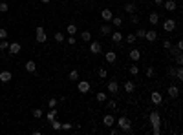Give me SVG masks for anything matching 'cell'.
<instances>
[{"label":"cell","instance_id":"obj_1","mask_svg":"<svg viewBox=\"0 0 183 135\" xmlns=\"http://www.w3.org/2000/svg\"><path fill=\"white\" fill-rule=\"evenodd\" d=\"M148 120H150V124H152V133L159 135L161 133V117H159V113L152 111L150 115H148Z\"/></svg>","mask_w":183,"mask_h":135},{"label":"cell","instance_id":"obj_2","mask_svg":"<svg viewBox=\"0 0 183 135\" xmlns=\"http://www.w3.org/2000/svg\"><path fill=\"white\" fill-rule=\"evenodd\" d=\"M116 124H117V128L121 130V133H132V122H130V119H128V117L121 115L116 120Z\"/></svg>","mask_w":183,"mask_h":135},{"label":"cell","instance_id":"obj_3","mask_svg":"<svg viewBox=\"0 0 183 135\" xmlns=\"http://www.w3.org/2000/svg\"><path fill=\"white\" fill-rule=\"evenodd\" d=\"M35 38H37V42H39V44H44V42H46L48 35H46V31H44L42 26H39V28L35 29Z\"/></svg>","mask_w":183,"mask_h":135},{"label":"cell","instance_id":"obj_4","mask_svg":"<svg viewBox=\"0 0 183 135\" xmlns=\"http://www.w3.org/2000/svg\"><path fill=\"white\" fill-rule=\"evenodd\" d=\"M101 51H103V46H101L97 40H90V53L92 55H99Z\"/></svg>","mask_w":183,"mask_h":135},{"label":"cell","instance_id":"obj_5","mask_svg":"<svg viewBox=\"0 0 183 135\" xmlns=\"http://www.w3.org/2000/svg\"><path fill=\"white\" fill-rule=\"evenodd\" d=\"M163 29H165L167 33L174 31V29H176V20H172V18H167L165 22H163Z\"/></svg>","mask_w":183,"mask_h":135},{"label":"cell","instance_id":"obj_6","mask_svg":"<svg viewBox=\"0 0 183 135\" xmlns=\"http://www.w3.org/2000/svg\"><path fill=\"white\" fill-rule=\"evenodd\" d=\"M106 90H108V93H112V95H116V93L119 91V84L116 82V80H110V82L106 84Z\"/></svg>","mask_w":183,"mask_h":135},{"label":"cell","instance_id":"obj_7","mask_svg":"<svg viewBox=\"0 0 183 135\" xmlns=\"http://www.w3.org/2000/svg\"><path fill=\"white\" fill-rule=\"evenodd\" d=\"M90 82H88V80H81V82L77 84V90L81 91V93H88V91H90Z\"/></svg>","mask_w":183,"mask_h":135},{"label":"cell","instance_id":"obj_8","mask_svg":"<svg viewBox=\"0 0 183 135\" xmlns=\"http://www.w3.org/2000/svg\"><path fill=\"white\" fill-rule=\"evenodd\" d=\"M150 100H152V104H156V106H159L161 102H163V95H161L159 91H154L152 95H150Z\"/></svg>","mask_w":183,"mask_h":135},{"label":"cell","instance_id":"obj_9","mask_svg":"<svg viewBox=\"0 0 183 135\" xmlns=\"http://www.w3.org/2000/svg\"><path fill=\"white\" fill-rule=\"evenodd\" d=\"M167 93H168V95H170V99H178V97H179V88L172 84V86H168Z\"/></svg>","mask_w":183,"mask_h":135},{"label":"cell","instance_id":"obj_10","mask_svg":"<svg viewBox=\"0 0 183 135\" xmlns=\"http://www.w3.org/2000/svg\"><path fill=\"white\" fill-rule=\"evenodd\" d=\"M145 38L148 40V42H156V40H158V31L156 29H148L145 33Z\"/></svg>","mask_w":183,"mask_h":135},{"label":"cell","instance_id":"obj_11","mask_svg":"<svg viewBox=\"0 0 183 135\" xmlns=\"http://www.w3.org/2000/svg\"><path fill=\"white\" fill-rule=\"evenodd\" d=\"M104 58H106V62L108 64H114V62H116V60H117V53L116 51H106V55H104Z\"/></svg>","mask_w":183,"mask_h":135},{"label":"cell","instance_id":"obj_12","mask_svg":"<svg viewBox=\"0 0 183 135\" xmlns=\"http://www.w3.org/2000/svg\"><path fill=\"white\" fill-rule=\"evenodd\" d=\"M110 35H112V42H116V44H119L121 40L125 38V35H123V33H121V31H112Z\"/></svg>","mask_w":183,"mask_h":135},{"label":"cell","instance_id":"obj_13","mask_svg":"<svg viewBox=\"0 0 183 135\" xmlns=\"http://www.w3.org/2000/svg\"><path fill=\"white\" fill-rule=\"evenodd\" d=\"M163 8L167 11H176V9H178V4H176L174 0H167V2H163Z\"/></svg>","mask_w":183,"mask_h":135},{"label":"cell","instance_id":"obj_14","mask_svg":"<svg viewBox=\"0 0 183 135\" xmlns=\"http://www.w3.org/2000/svg\"><path fill=\"white\" fill-rule=\"evenodd\" d=\"M103 124L108 126V128L114 126V124H116V119H114V115H110V113H108V115H104V117H103Z\"/></svg>","mask_w":183,"mask_h":135},{"label":"cell","instance_id":"obj_15","mask_svg":"<svg viewBox=\"0 0 183 135\" xmlns=\"http://www.w3.org/2000/svg\"><path fill=\"white\" fill-rule=\"evenodd\" d=\"M8 49H9L11 55H17V53H20V44H18V42H11V44L8 46Z\"/></svg>","mask_w":183,"mask_h":135},{"label":"cell","instance_id":"obj_16","mask_svg":"<svg viewBox=\"0 0 183 135\" xmlns=\"http://www.w3.org/2000/svg\"><path fill=\"white\" fill-rule=\"evenodd\" d=\"M112 17H114V13L110 11V9H103V11H101V18H103V20H106V22H110V20H112Z\"/></svg>","mask_w":183,"mask_h":135},{"label":"cell","instance_id":"obj_17","mask_svg":"<svg viewBox=\"0 0 183 135\" xmlns=\"http://www.w3.org/2000/svg\"><path fill=\"white\" fill-rule=\"evenodd\" d=\"M9 80H11V71L8 70L0 71V82H9Z\"/></svg>","mask_w":183,"mask_h":135},{"label":"cell","instance_id":"obj_18","mask_svg":"<svg viewBox=\"0 0 183 135\" xmlns=\"http://www.w3.org/2000/svg\"><path fill=\"white\" fill-rule=\"evenodd\" d=\"M128 57H130V60H134V62H137V60L141 58V51H139V49H130V53H128Z\"/></svg>","mask_w":183,"mask_h":135},{"label":"cell","instance_id":"obj_19","mask_svg":"<svg viewBox=\"0 0 183 135\" xmlns=\"http://www.w3.org/2000/svg\"><path fill=\"white\" fill-rule=\"evenodd\" d=\"M123 88H125V91H126V93H134V90H135V84L132 82V80H126Z\"/></svg>","mask_w":183,"mask_h":135},{"label":"cell","instance_id":"obj_20","mask_svg":"<svg viewBox=\"0 0 183 135\" xmlns=\"http://www.w3.org/2000/svg\"><path fill=\"white\" fill-rule=\"evenodd\" d=\"M114 29H112V26L110 24H103L101 26V35H110Z\"/></svg>","mask_w":183,"mask_h":135},{"label":"cell","instance_id":"obj_21","mask_svg":"<svg viewBox=\"0 0 183 135\" xmlns=\"http://www.w3.org/2000/svg\"><path fill=\"white\" fill-rule=\"evenodd\" d=\"M148 22H150L152 26H156L159 22V15H158V13H150V15H148Z\"/></svg>","mask_w":183,"mask_h":135},{"label":"cell","instance_id":"obj_22","mask_svg":"<svg viewBox=\"0 0 183 135\" xmlns=\"http://www.w3.org/2000/svg\"><path fill=\"white\" fill-rule=\"evenodd\" d=\"M125 11L128 13V15L135 13V4H134V2H128V4H125Z\"/></svg>","mask_w":183,"mask_h":135},{"label":"cell","instance_id":"obj_23","mask_svg":"<svg viewBox=\"0 0 183 135\" xmlns=\"http://www.w3.org/2000/svg\"><path fill=\"white\" fill-rule=\"evenodd\" d=\"M37 70V64L33 62V60H28V62H26V71H29V73H33Z\"/></svg>","mask_w":183,"mask_h":135},{"label":"cell","instance_id":"obj_24","mask_svg":"<svg viewBox=\"0 0 183 135\" xmlns=\"http://www.w3.org/2000/svg\"><path fill=\"white\" fill-rule=\"evenodd\" d=\"M66 33H68V35H75V33H77V26L75 24H68L66 26Z\"/></svg>","mask_w":183,"mask_h":135},{"label":"cell","instance_id":"obj_25","mask_svg":"<svg viewBox=\"0 0 183 135\" xmlns=\"http://www.w3.org/2000/svg\"><path fill=\"white\" fill-rule=\"evenodd\" d=\"M79 37H81V40H84V42H90V40H92V33L90 31H83Z\"/></svg>","mask_w":183,"mask_h":135},{"label":"cell","instance_id":"obj_26","mask_svg":"<svg viewBox=\"0 0 183 135\" xmlns=\"http://www.w3.org/2000/svg\"><path fill=\"white\" fill-rule=\"evenodd\" d=\"M95 99H97V102H106V100H108V95H106V93H97Z\"/></svg>","mask_w":183,"mask_h":135},{"label":"cell","instance_id":"obj_27","mask_svg":"<svg viewBox=\"0 0 183 135\" xmlns=\"http://www.w3.org/2000/svg\"><path fill=\"white\" fill-rule=\"evenodd\" d=\"M112 22H114V26H116V28H121V24H123V18H121V17H112Z\"/></svg>","mask_w":183,"mask_h":135},{"label":"cell","instance_id":"obj_28","mask_svg":"<svg viewBox=\"0 0 183 135\" xmlns=\"http://www.w3.org/2000/svg\"><path fill=\"white\" fill-rule=\"evenodd\" d=\"M106 108H108V110H114V111H116V110H117L116 100H106Z\"/></svg>","mask_w":183,"mask_h":135},{"label":"cell","instance_id":"obj_29","mask_svg":"<svg viewBox=\"0 0 183 135\" xmlns=\"http://www.w3.org/2000/svg\"><path fill=\"white\" fill-rule=\"evenodd\" d=\"M145 33H147L145 28H139L137 31H135V38H145Z\"/></svg>","mask_w":183,"mask_h":135},{"label":"cell","instance_id":"obj_30","mask_svg":"<svg viewBox=\"0 0 183 135\" xmlns=\"http://www.w3.org/2000/svg\"><path fill=\"white\" fill-rule=\"evenodd\" d=\"M53 119H57V108H51L48 113V120H53Z\"/></svg>","mask_w":183,"mask_h":135},{"label":"cell","instance_id":"obj_31","mask_svg":"<svg viewBox=\"0 0 183 135\" xmlns=\"http://www.w3.org/2000/svg\"><path fill=\"white\" fill-rule=\"evenodd\" d=\"M178 80H183V70H181V66H178L176 68V75H174Z\"/></svg>","mask_w":183,"mask_h":135},{"label":"cell","instance_id":"obj_32","mask_svg":"<svg viewBox=\"0 0 183 135\" xmlns=\"http://www.w3.org/2000/svg\"><path fill=\"white\" fill-rule=\"evenodd\" d=\"M42 115H44V111L40 110V108H35V110H33V117H35V119H40Z\"/></svg>","mask_w":183,"mask_h":135},{"label":"cell","instance_id":"obj_33","mask_svg":"<svg viewBox=\"0 0 183 135\" xmlns=\"http://www.w3.org/2000/svg\"><path fill=\"white\" fill-rule=\"evenodd\" d=\"M68 77H70V80H77V79H79V71H77V70H72Z\"/></svg>","mask_w":183,"mask_h":135},{"label":"cell","instance_id":"obj_34","mask_svg":"<svg viewBox=\"0 0 183 135\" xmlns=\"http://www.w3.org/2000/svg\"><path fill=\"white\" fill-rule=\"evenodd\" d=\"M50 124H51V128H53V130H60V122H59V120H57V119H53V120H50Z\"/></svg>","mask_w":183,"mask_h":135},{"label":"cell","instance_id":"obj_35","mask_svg":"<svg viewBox=\"0 0 183 135\" xmlns=\"http://www.w3.org/2000/svg\"><path fill=\"white\" fill-rule=\"evenodd\" d=\"M125 38H126V42H128V44H130V46H132V44L135 42V40H137V38H135V35H130V33H128V35H126Z\"/></svg>","mask_w":183,"mask_h":135},{"label":"cell","instance_id":"obj_36","mask_svg":"<svg viewBox=\"0 0 183 135\" xmlns=\"http://www.w3.org/2000/svg\"><path fill=\"white\" fill-rule=\"evenodd\" d=\"M174 60H176V64H178V66L183 64V55H181V51H179V53H176V58H174Z\"/></svg>","mask_w":183,"mask_h":135},{"label":"cell","instance_id":"obj_37","mask_svg":"<svg viewBox=\"0 0 183 135\" xmlns=\"http://www.w3.org/2000/svg\"><path fill=\"white\" fill-rule=\"evenodd\" d=\"M145 75H147L148 79H152V77L156 75V70H154V68H148V70H147V73H145Z\"/></svg>","mask_w":183,"mask_h":135},{"label":"cell","instance_id":"obj_38","mask_svg":"<svg viewBox=\"0 0 183 135\" xmlns=\"http://www.w3.org/2000/svg\"><path fill=\"white\" fill-rule=\"evenodd\" d=\"M8 9H9V4H8V2H0V11L6 13Z\"/></svg>","mask_w":183,"mask_h":135},{"label":"cell","instance_id":"obj_39","mask_svg":"<svg viewBox=\"0 0 183 135\" xmlns=\"http://www.w3.org/2000/svg\"><path fill=\"white\" fill-rule=\"evenodd\" d=\"M130 22H132V24H135V26L139 24V18H137V15H135V13H132V15H130Z\"/></svg>","mask_w":183,"mask_h":135},{"label":"cell","instance_id":"obj_40","mask_svg":"<svg viewBox=\"0 0 183 135\" xmlns=\"http://www.w3.org/2000/svg\"><path fill=\"white\" fill-rule=\"evenodd\" d=\"M55 40L57 42H64V33H55Z\"/></svg>","mask_w":183,"mask_h":135},{"label":"cell","instance_id":"obj_41","mask_svg":"<svg viewBox=\"0 0 183 135\" xmlns=\"http://www.w3.org/2000/svg\"><path fill=\"white\" fill-rule=\"evenodd\" d=\"M137 73H139V68L135 66V64H134V66H130V75H137Z\"/></svg>","mask_w":183,"mask_h":135},{"label":"cell","instance_id":"obj_42","mask_svg":"<svg viewBox=\"0 0 183 135\" xmlns=\"http://www.w3.org/2000/svg\"><path fill=\"white\" fill-rule=\"evenodd\" d=\"M60 130H64V132L72 130V122H64V124H60Z\"/></svg>","mask_w":183,"mask_h":135},{"label":"cell","instance_id":"obj_43","mask_svg":"<svg viewBox=\"0 0 183 135\" xmlns=\"http://www.w3.org/2000/svg\"><path fill=\"white\" fill-rule=\"evenodd\" d=\"M4 38H8V31L4 28H0V40H4Z\"/></svg>","mask_w":183,"mask_h":135},{"label":"cell","instance_id":"obj_44","mask_svg":"<svg viewBox=\"0 0 183 135\" xmlns=\"http://www.w3.org/2000/svg\"><path fill=\"white\" fill-rule=\"evenodd\" d=\"M75 42H77V38L73 37V35H70V37H68V44H70V46H75Z\"/></svg>","mask_w":183,"mask_h":135},{"label":"cell","instance_id":"obj_45","mask_svg":"<svg viewBox=\"0 0 183 135\" xmlns=\"http://www.w3.org/2000/svg\"><path fill=\"white\" fill-rule=\"evenodd\" d=\"M97 73H99V77H101V79H104V77L108 75V73H106V70H104V68H99V71H97Z\"/></svg>","mask_w":183,"mask_h":135},{"label":"cell","instance_id":"obj_46","mask_svg":"<svg viewBox=\"0 0 183 135\" xmlns=\"http://www.w3.org/2000/svg\"><path fill=\"white\" fill-rule=\"evenodd\" d=\"M8 46H9V42H8V40H2V42H0V49H8Z\"/></svg>","mask_w":183,"mask_h":135},{"label":"cell","instance_id":"obj_47","mask_svg":"<svg viewBox=\"0 0 183 135\" xmlns=\"http://www.w3.org/2000/svg\"><path fill=\"white\" fill-rule=\"evenodd\" d=\"M117 133H121V130H119V128H114V126H110V135H117Z\"/></svg>","mask_w":183,"mask_h":135},{"label":"cell","instance_id":"obj_48","mask_svg":"<svg viewBox=\"0 0 183 135\" xmlns=\"http://www.w3.org/2000/svg\"><path fill=\"white\" fill-rule=\"evenodd\" d=\"M163 48L168 51V49H170L172 48V44H170V40H163Z\"/></svg>","mask_w":183,"mask_h":135},{"label":"cell","instance_id":"obj_49","mask_svg":"<svg viewBox=\"0 0 183 135\" xmlns=\"http://www.w3.org/2000/svg\"><path fill=\"white\" fill-rule=\"evenodd\" d=\"M48 106H50V108H55V106H57V99H50V100H48Z\"/></svg>","mask_w":183,"mask_h":135},{"label":"cell","instance_id":"obj_50","mask_svg":"<svg viewBox=\"0 0 183 135\" xmlns=\"http://www.w3.org/2000/svg\"><path fill=\"white\" fill-rule=\"evenodd\" d=\"M168 75H170V77H174V75H176V68H174V66L168 68Z\"/></svg>","mask_w":183,"mask_h":135},{"label":"cell","instance_id":"obj_51","mask_svg":"<svg viewBox=\"0 0 183 135\" xmlns=\"http://www.w3.org/2000/svg\"><path fill=\"white\" fill-rule=\"evenodd\" d=\"M176 49H178V51H183V42H181V40H178V44H176Z\"/></svg>","mask_w":183,"mask_h":135},{"label":"cell","instance_id":"obj_52","mask_svg":"<svg viewBox=\"0 0 183 135\" xmlns=\"http://www.w3.org/2000/svg\"><path fill=\"white\" fill-rule=\"evenodd\" d=\"M154 4L156 6H163V0H154Z\"/></svg>","mask_w":183,"mask_h":135},{"label":"cell","instance_id":"obj_53","mask_svg":"<svg viewBox=\"0 0 183 135\" xmlns=\"http://www.w3.org/2000/svg\"><path fill=\"white\" fill-rule=\"evenodd\" d=\"M40 2H42V4H50V0H40Z\"/></svg>","mask_w":183,"mask_h":135}]
</instances>
